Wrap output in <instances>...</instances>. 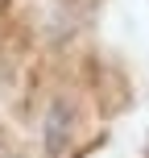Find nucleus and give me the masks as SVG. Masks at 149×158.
<instances>
[{
	"label": "nucleus",
	"mask_w": 149,
	"mask_h": 158,
	"mask_svg": "<svg viewBox=\"0 0 149 158\" xmlns=\"http://www.w3.org/2000/svg\"><path fill=\"white\" fill-rule=\"evenodd\" d=\"M71 133H75V108L66 100H54L46 108V121H41V142H46V154L50 158H62L66 146H71Z\"/></svg>",
	"instance_id": "1"
}]
</instances>
